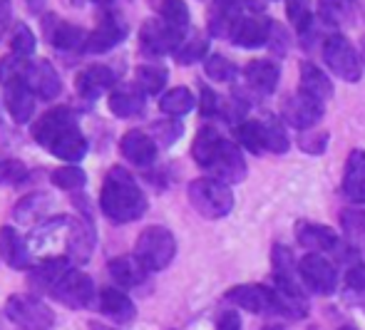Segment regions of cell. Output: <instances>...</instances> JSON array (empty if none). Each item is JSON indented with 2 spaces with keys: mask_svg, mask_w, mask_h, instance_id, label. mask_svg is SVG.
Listing matches in <instances>:
<instances>
[{
  "mask_svg": "<svg viewBox=\"0 0 365 330\" xmlns=\"http://www.w3.org/2000/svg\"><path fill=\"white\" fill-rule=\"evenodd\" d=\"M33 139L45 152L68 164H77L87 154V139L70 107H53L38 117L33 125Z\"/></svg>",
  "mask_w": 365,
  "mask_h": 330,
  "instance_id": "6da1fadb",
  "label": "cell"
},
{
  "mask_svg": "<svg viewBox=\"0 0 365 330\" xmlns=\"http://www.w3.org/2000/svg\"><path fill=\"white\" fill-rule=\"evenodd\" d=\"M100 209L112 224H130L145 216L147 197L125 167L107 172L100 192Z\"/></svg>",
  "mask_w": 365,
  "mask_h": 330,
  "instance_id": "7a4b0ae2",
  "label": "cell"
},
{
  "mask_svg": "<svg viewBox=\"0 0 365 330\" xmlns=\"http://www.w3.org/2000/svg\"><path fill=\"white\" fill-rule=\"evenodd\" d=\"M135 256L149 273L164 271L177 256V239L174 234L162 224L147 226L135 244Z\"/></svg>",
  "mask_w": 365,
  "mask_h": 330,
  "instance_id": "3957f363",
  "label": "cell"
},
{
  "mask_svg": "<svg viewBox=\"0 0 365 330\" xmlns=\"http://www.w3.org/2000/svg\"><path fill=\"white\" fill-rule=\"evenodd\" d=\"M189 204L194 206L199 216L204 219H224V216L231 214L234 209V192L229 189V184L217 182L212 177H202L194 179L187 189Z\"/></svg>",
  "mask_w": 365,
  "mask_h": 330,
  "instance_id": "277c9868",
  "label": "cell"
},
{
  "mask_svg": "<svg viewBox=\"0 0 365 330\" xmlns=\"http://www.w3.org/2000/svg\"><path fill=\"white\" fill-rule=\"evenodd\" d=\"M5 318L20 330H50L55 326V313L30 293L10 296L5 301Z\"/></svg>",
  "mask_w": 365,
  "mask_h": 330,
  "instance_id": "5b68a950",
  "label": "cell"
},
{
  "mask_svg": "<svg viewBox=\"0 0 365 330\" xmlns=\"http://www.w3.org/2000/svg\"><path fill=\"white\" fill-rule=\"evenodd\" d=\"M50 298L58 301L60 306L70 308V311H82V308H97L100 291H97L95 281H92L85 271L73 268V271L55 286V291L50 293Z\"/></svg>",
  "mask_w": 365,
  "mask_h": 330,
  "instance_id": "8992f818",
  "label": "cell"
},
{
  "mask_svg": "<svg viewBox=\"0 0 365 330\" xmlns=\"http://www.w3.org/2000/svg\"><path fill=\"white\" fill-rule=\"evenodd\" d=\"M323 63L336 77L346 82H358L363 75V65L358 58V50L353 48V43L346 35L336 33L331 38H326L323 43Z\"/></svg>",
  "mask_w": 365,
  "mask_h": 330,
  "instance_id": "52a82bcc",
  "label": "cell"
},
{
  "mask_svg": "<svg viewBox=\"0 0 365 330\" xmlns=\"http://www.w3.org/2000/svg\"><path fill=\"white\" fill-rule=\"evenodd\" d=\"M298 276L308 291L318 296H331L338 291V268L323 254H306L298 261Z\"/></svg>",
  "mask_w": 365,
  "mask_h": 330,
  "instance_id": "ba28073f",
  "label": "cell"
},
{
  "mask_svg": "<svg viewBox=\"0 0 365 330\" xmlns=\"http://www.w3.org/2000/svg\"><path fill=\"white\" fill-rule=\"evenodd\" d=\"M182 30L167 25L162 18H149L140 28V45L142 53L152 55V58H162V55H174L179 50V45L184 43Z\"/></svg>",
  "mask_w": 365,
  "mask_h": 330,
  "instance_id": "9c48e42d",
  "label": "cell"
},
{
  "mask_svg": "<svg viewBox=\"0 0 365 330\" xmlns=\"http://www.w3.org/2000/svg\"><path fill=\"white\" fill-rule=\"evenodd\" d=\"M204 169L212 174V179L224 182V184H239L246 179L244 154H241V149L236 147L234 142H229V139H221L219 147L214 149L212 159H209Z\"/></svg>",
  "mask_w": 365,
  "mask_h": 330,
  "instance_id": "30bf717a",
  "label": "cell"
},
{
  "mask_svg": "<svg viewBox=\"0 0 365 330\" xmlns=\"http://www.w3.org/2000/svg\"><path fill=\"white\" fill-rule=\"evenodd\" d=\"M224 301L231 303L234 308H241V311L256 313V316H274L276 313L274 288L261 286V283H241V286H234L231 291H226Z\"/></svg>",
  "mask_w": 365,
  "mask_h": 330,
  "instance_id": "8fae6325",
  "label": "cell"
},
{
  "mask_svg": "<svg viewBox=\"0 0 365 330\" xmlns=\"http://www.w3.org/2000/svg\"><path fill=\"white\" fill-rule=\"evenodd\" d=\"M45 38L53 45L55 50H63V53H85L90 33L80 25H73L68 20L58 18V15H45L43 18Z\"/></svg>",
  "mask_w": 365,
  "mask_h": 330,
  "instance_id": "7c38bea8",
  "label": "cell"
},
{
  "mask_svg": "<svg viewBox=\"0 0 365 330\" xmlns=\"http://www.w3.org/2000/svg\"><path fill=\"white\" fill-rule=\"evenodd\" d=\"M127 38V23L120 13H115V8H107L105 13L100 15V23L97 28L90 33V40H87L85 53L92 55H102L110 53L112 48L122 43Z\"/></svg>",
  "mask_w": 365,
  "mask_h": 330,
  "instance_id": "4fadbf2b",
  "label": "cell"
},
{
  "mask_svg": "<svg viewBox=\"0 0 365 330\" xmlns=\"http://www.w3.org/2000/svg\"><path fill=\"white\" fill-rule=\"evenodd\" d=\"M97 246V231L90 219H75L70 221V229L65 234V259L75 266H85L92 259Z\"/></svg>",
  "mask_w": 365,
  "mask_h": 330,
  "instance_id": "5bb4252c",
  "label": "cell"
},
{
  "mask_svg": "<svg viewBox=\"0 0 365 330\" xmlns=\"http://www.w3.org/2000/svg\"><path fill=\"white\" fill-rule=\"evenodd\" d=\"M117 85H120V82H117V75L110 65H87L85 70H80L75 77L77 95L87 102L100 100L107 90L112 92Z\"/></svg>",
  "mask_w": 365,
  "mask_h": 330,
  "instance_id": "9a60e30c",
  "label": "cell"
},
{
  "mask_svg": "<svg viewBox=\"0 0 365 330\" xmlns=\"http://www.w3.org/2000/svg\"><path fill=\"white\" fill-rule=\"evenodd\" d=\"M73 264H70L65 256H48L40 264H35L28 271V286L33 288L35 293H53L55 286L73 271Z\"/></svg>",
  "mask_w": 365,
  "mask_h": 330,
  "instance_id": "2e32d148",
  "label": "cell"
},
{
  "mask_svg": "<svg viewBox=\"0 0 365 330\" xmlns=\"http://www.w3.org/2000/svg\"><path fill=\"white\" fill-rule=\"evenodd\" d=\"M97 311L112 321L115 326H130L137 321V306L125 291L115 286H107L100 291V301H97Z\"/></svg>",
  "mask_w": 365,
  "mask_h": 330,
  "instance_id": "e0dca14e",
  "label": "cell"
},
{
  "mask_svg": "<svg viewBox=\"0 0 365 330\" xmlns=\"http://www.w3.org/2000/svg\"><path fill=\"white\" fill-rule=\"evenodd\" d=\"M296 241L311 254H336L338 246H341L336 231L326 224H316V221H298Z\"/></svg>",
  "mask_w": 365,
  "mask_h": 330,
  "instance_id": "ac0fdd59",
  "label": "cell"
},
{
  "mask_svg": "<svg viewBox=\"0 0 365 330\" xmlns=\"http://www.w3.org/2000/svg\"><path fill=\"white\" fill-rule=\"evenodd\" d=\"M25 85L33 90L35 97L48 102L63 92V80H60L58 70L48 60H30L28 72H25Z\"/></svg>",
  "mask_w": 365,
  "mask_h": 330,
  "instance_id": "d6986e66",
  "label": "cell"
},
{
  "mask_svg": "<svg viewBox=\"0 0 365 330\" xmlns=\"http://www.w3.org/2000/svg\"><path fill=\"white\" fill-rule=\"evenodd\" d=\"M0 259L13 271H28L33 268V254L28 241L23 239L15 226H0Z\"/></svg>",
  "mask_w": 365,
  "mask_h": 330,
  "instance_id": "ffe728a7",
  "label": "cell"
},
{
  "mask_svg": "<svg viewBox=\"0 0 365 330\" xmlns=\"http://www.w3.org/2000/svg\"><path fill=\"white\" fill-rule=\"evenodd\" d=\"M120 154L132 167L147 169L157 162V142L152 139V134L142 130H130L120 139Z\"/></svg>",
  "mask_w": 365,
  "mask_h": 330,
  "instance_id": "44dd1931",
  "label": "cell"
},
{
  "mask_svg": "<svg viewBox=\"0 0 365 330\" xmlns=\"http://www.w3.org/2000/svg\"><path fill=\"white\" fill-rule=\"evenodd\" d=\"M323 120V105L306 95H293L284 105V122L301 132H308Z\"/></svg>",
  "mask_w": 365,
  "mask_h": 330,
  "instance_id": "7402d4cb",
  "label": "cell"
},
{
  "mask_svg": "<svg viewBox=\"0 0 365 330\" xmlns=\"http://www.w3.org/2000/svg\"><path fill=\"white\" fill-rule=\"evenodd\" d=\"M271 20L261 18V15H244V18L236 23L234 33H231V43L239 45V48L246 50H256L269 45L271 38Z\"/></svg>",
  "mask_w": 365,
  "mask_h": 330,
  "instance_id": "603a6c76",
  "label": "cell"
},
{
  "mask_svg": "<svg viewBox=\"0 0 365 330\" xmlns=\"http://www.w3.org/2000/svg\"><path fill=\"white\" fill-rule=\"evenodd\" d=\"M110 112L122 120H132V117H140L145 112L147 95L140 90L137 82H120L115 90L110 92Z\"/></svg>",
  "mask_w": 365,
  "mask_h": 330,
  "instance_id": "cb8c5ba5",
  "label": "cell"
},
{
  "mask_svg": "<svg viewBox=\"0 0 365 330\" xmlns=\"http://www.w3.org/2000/svg\"><path fill=\"white\" fill-rule=\"evenodd\" d=\"M346 261V273H343V301L348 306H365V264L356 256V251L343 254L341 246L336 251Z\"/></svg>",
  "mask_w": 365,
  "mask_h": 330,
  "instance_id": "d4e9b609",
  "label": "cell"
},
{
  "mask_svg": "<svg viewBox=\"0 0 365 330\" xmlns=\"http://www.w3.org/2000/svg\"><path fill=\"white\" fill-rule=\"evenodd\" d=\"M107 273L120 291H135V288L145 286L149 276V271L137 261V256H117L107 264Z\"/></svg>",
  "mask_w": 365,
  "mask_h": 330,
  "instance_id": "484cf974",
  "label": "cell"
},
{
  "mask_svg": "<svg viewBox=\"0 0 365 330\" xmlns=\"http://www.w3.org/2000/svg\"><path fill=\"white\" fill-rule=\"evenodd\" d=\"M271 266H274V286L286 288V291H301L303 293V281L298 276V264L293 259L291 249L276 244L271 251Z\"/></svg>",
  "mask_w": 365,
  "mask_h": 330,
  "instance_id": "4316f807",
  "label": "cell"
},
{
  "mask_svg": "<svg viewBox=\"0 0 365 330\" xmlns=\"http://www.w3.org/2000/svg\"><path fill=\"white\" fill-rule=\"evenodd\" d=\"M5 107L8 115L13 117L15 125H28L35 115V95L25 82H13L5 85Z\"/></svg>",
  "mask_w": 365,
  "mask_h": 330,
  "instance_id": "83f0119b",
  "label": "cell"
},
{
  "mask_svg": "<svg viewBox=\"0 0 365 330\" xmlns=\"http://www.w3.org/2000/svg\"><path fill=\"white\" fill-rule=\"evenodd\" d=\"M343 194L353 204H365V152L353 149L346 162V174H343Z\"/></svg>",
  "mask_w": 365,
  "mask_h": 330,
  "instance_id": "f1b7e54d",
  "label": "cell"
},
{
  "mask_svg": "<svg viewBox=\"0 0 365 330\" xmlns=\"http://www.w3.org/2000/svg\"><path fill=\"white\" fill-rule=\"evenodd\" d=\"M244 75L254 92H259V95H271V92L276 90V85H279L281 70H279V65L271 63V60H251V63L246 65Z\"/></svg>",
  "mask_w": 365,
  "mask_h": 330,
  "instance_id": "f546056e",
  "label": "cell"
},
{
  "mask_svg": "<svg viewBox=\"0 0 365 330\" xmlns=\"http://www.w3.org/2000/svg\"><path fill=\"white\" fill-rule=\"evenodd\" d=\"M301 95L311 97L316 102H326L333 97V82L328 75L313 63H301Z\"/></svg>",
  "mask_w": 365,
  "mask_h": 330,
  "instance_id": "4dcf8cb0",
  "label": "cell"
},
{
  "mask_svg": "<svg viewBox=\"0 0 365 330\" xmlns=\"http://www.w3.org/2000/svg\"><path fill=\"white\" fill-rule=\"evenodd\" d=\"M50 209V197L48 194H28L25 199H20L18 204H15L13 209V216L18 224L23 226H40L45 219V214H48Z\"/></svg>",
  "mask_w": 365,
  "mask_h": 330,
  "instance_id": "1f68e13d",
  "label": "cell"
},
{
  "mask_svg": "<svg viewBox=\"0 0 365 330\" xmlns=\"http://www.w3.org/2000/svg\"><path fill=\"white\" fill-rule=\"evenodd\" d=\"M274 288V301H276V316L291 318V321H301L308 316V301L306 293L301 291H286V288Z\"/></svg>",
  "mask_w": 365,
  "mask_h": 330,
  "instance_id": "d6a6232c",
  "label": "cell"
},
{
  "mask_svg": "<svg viewBox=\"0 0 365 330\" xmlns=\"http://www.w3.org/2000/svg\"><path fill=\"white\" fill-rule=\"evenodd\" d=\"M194 107H197V100H194L189 87H172V90H167L159 97V110L169 117H184Z\"/></svg>",
  "mask_w": 365,
  "mask_h": 330,
  "instance_id": "836d02e7",
  "label": "cell"
},
{
  "mask_svg": "<svg viewBox=\"0 0 365 330\" xmlns=\"http://www.w3.org/2000/svg\"><path fill=\"white\" fill-rule=\"evenodd\" d=\"M221 139L224 137L219 134L217 127H202V130H199L197 139H194V144H192V157L202 169L207 167V162L212 159L214 149L219 147Z\"/></svg>",
  "mask_w": 365,
  "mask_h": 330,
  "instance_id": "e575fe53",
  "label": "cell"
},
{
  "mask_svg": "<svg viewBox=\"0 0 365 330\" xmlns=\"http://www.w3.org/2000/svg\"><path fill=\"white\" fill-rule=\"evenodd\" d=\"M169 72L162 65H142L137 67V85L145 95H162V90L167 87Z\"/></svg>",
  "mask_w": 365,
  "mask_h": 330,
  "instance_id": "d590c367",
  "label": "cell"
},
{
  "mask_svg": "<svg viewBox=\"0 0 365 330\" xmlns=\"http://www.w3.org/2000/svg\"><path fill=\"white\" fill-rule=\"evenodd\" d=\"M50 182L60 192H82V187L87 184V174L77 164H65V167H58L50 174Z\"/></svg>",
  "mask_w": 365,
  "mask_h": 330,
  "instance_id": "8d00e7d4",
  "label": "cell"
},
{
  "mask_svg": "<svg viewBox=\"0 0 365 330\" xmlns=\"http://www.w3.org/2000/svg\"><path fill=\"white\" fill-rule=\"evenodd\" d=\"M236 139L244 149H249L251 154H264L266 142H264V127L256 120H244L236 125Z\"/></svg>",
  "mask_w": 365,
  "mask_h": 330,
  "instance_id": "74e56055",
  "label": "cell"
},
{
  "mask_svg": "<svg viewBox=\"0 0 365 330\" xmlns=\"http://www.w3.org/2000/svg\"><path fill=\"white\" fill-rule=\"evenodd\" d=\"M35 48H38V40H35L33 30L25 23H15L13 30H10V53L23 60H30L35 55Z\"/></svg>",
  "mask_w": 365,
  "mask_h": 330,
  "instance_id": "f35d334b",
  "label": "cell"
},
{
  "mask_svg": "<svg viewBox=\"0 0 365 330\" xmlns=\"http://www.w3.org/2000/svg\"><path fill=\"white\" fill-rule=\"evenodd\" d=\"M261 127H264V142H266V149L274 154H286L289 152V134H286V127L281 120H276V117H266L264 122H261Z\"/></svg>",
  "mask_w": 365,
  "mask_h": 330,
  "instance_id": "ab89813d",
  "label": "cell"
},
{
  "mask_svg": "<svg viewBox=\"0 0 365 330\" xmlns=\"http://www.w3.org/2000/svg\"><path fill=\"white\" fill-rule=\"evenodd\" d=\"M351 0H318V18L331 28H341L351 18Z\"/></svg>",
  "mask_w": 365,
  "mask_h": 330,
  "instance_id": "60d3db41",
  "label": "cell"
},
{
  "mask_svg": "<svg viewBox=\"0 0 365 330\" xmlns=\"http://www.w3.org/2000/svg\"><path fill=\"white\" fill-rule=\"evenodd\" d=\"M159 18L172 28L187 33L189 30V8L184 0H162L159 3Z\"/></svg>",
  "mask_w": 365,
  "mask_h": 330,
  "instance_id": "b9f144b4",
  "label": "cell"
},
{
  "mask_svg": "<svg viewBox=\"0 0 365 330\" xmlns=\"http://www.w3.org/2000/svg\"><path fill=\"white\" fill-rule=\"evenodd\" d=\"M207 50H209V43L202 35H194V38H189V40L184 38V43L179 45V50L174 53V60H177L179 65H194L207 58Z\"/></svg>",
  "mask_w": 365,
  "mask_h": 330,
  "instance_id": "7bdbcfd3",
  "label": "cell"
},
{
  "mask_svg": "<svg viewBox=\"0 0 365 330\" xmlns=\"http://www.w3.org/2000/svg\"><path fill=\"white\" fill-rule=\"evenodd\" d=\"M184 134V127L177 117H169V120H159L152 125V139L157 142V147H172L179 137Z\"/></svg>",
  "mask_w": 365,
  "mask_h": 330,
  "instance_id": "ee69618b",
  "label": "cell"
},
{
  "mask_svg": "<svg viewBox=\"0 0 365 330\" xmlns=\"http://www.w3.org/2000/svg\"><path fill=\"white\" fill-rule=\"evenodd\" d=\"M30 60H23L18 55H5L0 60V85H13V82H25V72H28Z\"/></svg>",
  "mask_w": 365,
  "mask_h": 330,
  "instance_id": "f6af8a7d",
  "label": "cell"
},
{
  "mask_svg": "<svg viewBox=\"0 0 365 330\" xmlns=\"http://www.w3.org/2000/svg\"><path fill=\"white\" fill-rule=\"evenodd\" d=\"M204 72L212 77L214 82H231L236 77V65L231 63L224 55H209L207 63H204Z\"/></svg>",
  "mask_w": 365,
  "mask_h": 330,
  "instance_id": "bcb514c9",
  "label": "cell"
},
{
  "mask_svg": "<svg viewBox=\"0 0 365 330\" xmlns=\"http://www.w3.org/2000/svg\"><path fill=\"white\" fill-rule=\"evenodd\" d=\"M286 13H289V20L296 25L298 30H301V33L313 23L311 0H286Z\"/></svg>",
  "mask_w": 365,
  "mask_h": 330,
  "instance_id": "7dc6e473",
  "label": "cell"
},
{
  "mask_svg": "<svg viewBox=\"0 0 365 330\" xmlns=\"http://www.w3.org/2000/svg\"><path fill=\"white\" fill-rule=\"evenodd\" d=\"M25 177H28V167L23 162H15V159L0 162V184L3 187H18L25 182Z\"/></svg>",
  "mask_w": 365,
  "mask_h": 330,
  "instance_id": "c3c4849f",
  "label": "cell"
},
{
  "mask_svg": "<svg viewBox=\"0 0 365 330\" xmlns=\"http://www.w3.org/2000/svg\"><path fill=\"white\" fill-rule=\"evenodd\" d=\"M298 144H301V149L308 154H323L326 152V144H328V132H321V130L301 132Z\"/></svg>",
  "mask_w": 365,
  "mask_h": 330,
  "instance_id": "681fc988",
  "label": "cell"
},
{
  "mask_svg": "<svg viewBox=\"0 0 365 330\" xmlns=\"http://www.w3.org/2000/svg\"><path fill=\"white\" fill-rule=\"evenodd\" d=\"M343 219V229H346V234L351 236V239H365V214L363 211H346V214L341 216Z\"/></svg>",
  "mask_w": 365,
  "mask_h": 330,
  "instance_id": "f907efd6",
  "label": "cell"
},
{
  "mask_svg": "<svg viewBox=\"0 0 365 330\" xmlns=\"http://www.w3.org/2000/svg\"><path fill=\"white\" fill-rule=\"evenodd\" d=\"M289 45H291V38L279 23L271 25V38H269V48L274 50L276 55H286L289 53Z\"/></svg>",
  "mask_w": 365,
  "mask_h": 330,
  "instance_id": "816d5d0a",
  "label": "cell"
},
{
  "mask_svg": "<svg viewBox=\"0 0 365 330\" xmlns=\"http://www.w3.org/2000/svg\"><path fill=\"white\" fill-rule=\"evenodd\" d=\"M202 115L204 117H217L221 115V100L217 97V92L212 87H202Z\"/></svg>",
  "mask_w": 365,
  "mask_h": 330,
  "instance_id": "f5cc1de1",
  "label": "cell"
},
{
  "mask_svg": "<svg viewBox=\"0 0 365 330\" xmlns=\"http://www.w3.org/2000/svg\"><path fill=\"white\" fill-rule=\"evenodd\" d=\"M217 330H241V318L239 313L231 308V311H224L217 321Z\"/></svg>",
  "mask_w": 365,
  "mask_h": 330,
  "instance_id": "db71d44e",
  "label": "cell"
},
{
  "mask_svg": "<svg viewBox=\"0 0 365 330\" xmlns=\"http://www.w3.org/2000/svg\"><path fill=\"white\" fill-rule=\"evenodd\" d=\"M10 15V0H0V33H3V25L8 23Z\"/></svg>",
  "mask_w": 365,
  "mask_h": 330,
  "instance_id": "11a10c76",
  "label": "cell"
},
{
  "mask_svg": "<svg viewBox=\"0 0 365 330\" xmlns=\"http://www.w3.org/2000/svg\"><path fill=\"white\" fill-rule=\"evenodd\" d=\"M43 3H45V0H28V5H30V10H33V13H40V10H43Z\"/></svg>",
  "mask_w": 365,
  "mask_h": 330,
  "instance_id": "9f6ffc18",
  "label": "cell"
},
{
  "mask_svg": "<svg viewBox=\"0 0 365 330\" xmlns=\"http://www.w3.org/2000/svg\"><path fill=\"white\" fill-rule=\"evenodd\" d=\"M90 330H117V328L105 326V323H90Z\"/></svg>",
  "mask_w": 365,
  "mask_h": 330,
  "instance_id": "6f0895ef",
  "label": "cell"
},
{
  "mask_svg": "<svg viewBox=\"0 0 365 330\" xmlns=\"http://www.w3.org/2000/svg\"><path fill=\"white\" fill-rule=\"evenodd\" d=\"M92 3H95V5H102V8H110V5L115 3V0H92Z\"/></svg>",
  "mask_w": 365,
  "mask_h": 330,
  "instance_id": "680465c9",
  "label": "cell"
},
{
  "mask_svg": "<svg viewBox=\"0 0 365 330\" xmlns=\"http://www.w3.org/2000/svg\"><path fill=\"white\" fill-rule=\"evenodd\" d=\"M264 330H284V326H266Z\"/></svg>",
  "mask_w": 365,
  "mask_h": 330,
  "instance_id": "91938a15",
  "label": "cell"
},
{
  "mask_svg": "<svg viewBox=\"0 0 365 330\" xmlns=\"http://www.w3.org/2000/svg\"><path fill=\"white\" fill-rule=\"evenodd\" d=\"M341 330H358V328H353V326H343Z\"/></svg>",
  "mask_w": 365,
  "mask_h": 330,
  "instance_id": "94428289",
  "label": "cell"
},
{
  "mask_svg": "<svg viewBox=\"0 0 365 330\" xmlns=\"http://www.w3.org/2000/svg\"><path fill=\"white\" fill-rule=\"evenodd\" d=\"M363 58H365V38H363Z\"/></svg>",
  "mask_w": 365,
  "mask_h": 330,
  "instance_id": "6125c7cd",
  "label": "cell"
},
{
  "mask_svg": "<svg viewBox=\"0 0 365 330\" xmlns=\"http://www.w3.org/2000/svg\"><path fill=\"white\" fill-rule=\"evenodd\" d=\"M73 3H80V0H73Z\"/></svg>",
  "mask_w": 365,
  "mask_h": 330,
  "instance_id": "be15d7a7",
  "label": "cell"
}]
</instances>
